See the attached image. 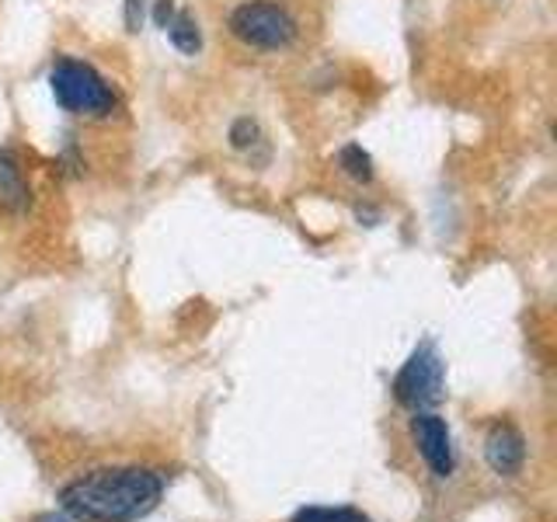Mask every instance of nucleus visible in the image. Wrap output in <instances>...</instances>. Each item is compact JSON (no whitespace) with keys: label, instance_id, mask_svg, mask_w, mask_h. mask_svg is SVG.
<instances>
[{"label":"nucleus","instance_id":"nucleus-1","mask_svg":"<svg viewBox=\"0 0 557 522\" xmlns=\"http://www.w3.org/2000/svg\"><path fill=\"white\" fill-rule=\"evenodd\" d=\"M164 498V477L144 467H104L70 481L60 492L63 512L74 522H136Z\"/></svg>","mask_w":557,"mask_h":522},{"label":"nucleus","instance_id":"nucleus-2","mask_svg":"<svg viewBox=\"0 0 557 522\" xmlns=\"http://www.w3.org/2000/svg\"><path fill=\"white\" fill-rule=\"evenodd\" d=\"M52 98L60 109L87 115V119H109L119 112V98L91 63L81 60H60L49 74Z\"/></svg>","mask_w":557,"mask_h":522},{"label":"nucleus","instance_id":"nucleus-3","mask_svg":"<svg viewBox=\"0 0 557 522\" xmlns=\"http://www.w3.org/2000/svg\"><path fill=\"white\" fill-rule=\"evenodd\" d=\"M231 32L248 49H286L296 39V22L275 0H244L231 14Z\"/></svg>","mask_w":557,"mask_h":522},{"label":"nucleus","instance_id":"nucleus-4","mask_svg":"<svg viewBox=\"0 0 557 522\" xmlns=\"http://www.w3.org/2000/svg\"><path fill=\"white\" fill-rule=\"evenodd\" d=\"M443 359L435 352V345H418L411 359L400 365V373L394 376V397L411 411H429L443 400Z\"/></svg>","mask_w":557,"mask_h":522},{"label":"nucleus","instance_id":"nucleus-5","mask_svg":"<svg viewBox=\"0 0 557 522\" xmlns=\"http://www.w3.org/2000/svg\"><path fill=\"white\" fill-rule=\"evenodd\" d=\"M411 435L414 446L422 452V460L429 463V470L440 481H446L457 467V457H453V439H449V425L443 422L440 414L432 411H414L411 418Z\"/></svg>","mask_w":557,"mask_h":522},{"label":"nucleus","instance_id":"nucleus-6","mask_svg":"<svg viewBox=\"0 0 557 522\" xmlns=\"http://www.w3.org/2000/svg\"><path fill=\"white\" fill-rule=\"evenodd\" d=\"M484 460L495 474L516 477L522 463H527V439H522V432L509 422L492 425V432H487V439H484Z\"/></svg>","mask_w":557,"mask_h":522},{"label":"nucleus","instance_id":"nucleus-7","mask_svg":"<svg viewBox=\"0 0 557 522\" xmlns=\"http://www.w3.org/2000/svg\"><path fill=\"white\" fill-rule=\"evenodd\" d=\"M0 202L17 209V213H22V209L28 206V185H25L22 167H17L11 150L0 153Z\"/></svg>","mask_w":557,"mask_h":522},{"label":"nucleus","instance_id":"nucleus-8","mask_svg":"<svg viewBox=\"0 0 557 522\" xmlns=\"http://www.w3.org/2000/svg\"><path fill=\"white\" fill-rule=\"evenodd\" d=\"M168 32V39H171V46L178 49V52H185V57H196V52L202 49V35H199V25H196V17L191 14H185V11H178L174 14V22L164 28Z\"/></svg>","mask_w":557,"mask_h":522},{"label":"nucleus","instance_id":"nucleus-9","mask_svg":"<svg viewBox=\"0 0 557 522\" xmlns=\"http://www.w3.org/2000/svg\"><path fill=\"white\" fill-rule=\"evenodd\" d=\"M338 164L345 167L348 178H356V182H370L373 178V161H370V153H366L359 144H348L338 153Z\"/></svg>","mask_w":557,"mask_h":522},{"label":"nucleus","instance_id":"nucleus-10","mask_svg":"<svg viewBox=\"0 0 557 522\" xmlns=\"http://www.w3.org/2000/svg\"><path fill=\"white\" fill-rule=\"evenodd\" d=\"M293 522H370V519L356 509H321V505H313V509L296 512Z\"/></svg>","mask_w":557,"mask_h":522},{"label":"nucleus","instance_id":"nucleus-11","mask_svg":"<svg viewBox=\"0 0 557 522\" xmlns=\"http://www.w3.org/2000/svg\"><path fill=\"white\" fill-rule=\"evenodd\" d=\"M261 139V133H258V122H251V119H237L234 126H231V144L237 147V150H251L255 144Z\"/></svg>","mask_w":557,"mask_h":522},{"label":"nucleus","instance_id":"nucleus-12","mask_svg":"<svg viewBox=\"0 0 557 522\" xmlns=\"http://www.w3.org/2000/svg\"><path fill=\"white\" fill-rule=\"evenodd\" d=\"M144 11H147V0H126V28L139 32L144 25Z\"/></svg>","mask_w":557,"mask_h":522},{"label":"nucleus","instance_id":"nucleus-13","mask_svg":"<svg viewBox=\"0 0 557 522\" xmlns=\"http://www.w3.org/2000/svg\"><path fill=\"white\" fill-rule=\"evenodd\" d=\"M174 14H178V8H174V0H157V8H153V22L157 28H168L174 22Z\"/></svg>","mask_w":557,"mask_h":522},{"label":"nucleus","instance_id":"nucleus-14","mask_svg":"<svg viewBox=\"0 0 557 522\" xmlns=\"http://www.w3.org/2000/svg\"><path fill=\"white\" fill-rule=\"evenodd\" d=\"M35 522H74V519H70L66 512H42Z\"/></svg>","mask_w":557,"mask_h":522}]
</instances>
